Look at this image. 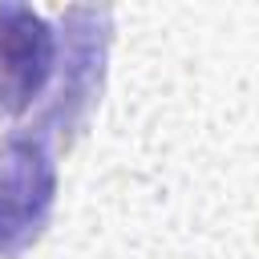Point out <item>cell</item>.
Here are the masks:
<instances>
[{
  "mask_svg": "<svg viewBox=\"0 0 259 259\" xmlns=\"http://www.w3.org/2000/svg\"><path fill=\"white\" fill-rule=\"evenodd\" d=\"M53 40L28 8H0V109H20L49 73Z\"/></svg>",
  "mask_w": 259,
  "mask_h": 259,
  "instance_id": "cell-1",
  "label": "cell"
}]
</instances>
